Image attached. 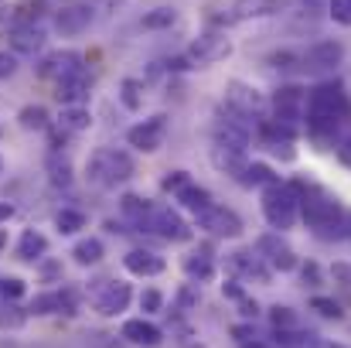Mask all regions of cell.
Listing matches in <instances>:
<instances>
[{
  "label": "cell",
  "instance_id": "d6a6232c",
  "mask_svg": "<svg viewBox=\"0 0 351 348\" xmlns=\"http://www.w3.org/2000/svg\"><path fill=\"white\" fill-rule=\"evenodd\" d=\"M178 21V10L174 7H154V10H147L143 17H140V24L147 27V31H160V27H171Z\"/></svg>",
  "mask_w": 351,
  "mask_h": 348
},
{
  "label": "cell",
  "instance_id": "9a60e30c",
  "mask_svg": "<svg viewBox=\"0 0 351 348\" xmlns=\"http://www.w3.org/2000/svg\"><path fill=\"white\" fill-rule=\"evenodd\" d=\"M256 249L263 253V259H269V266L273 270H280V273H290V270H297V253L276 235V232H266V235H259V242H256Z\"/></svg>",
  "mask_w": 351,
  "mask_h": 348
},
{
  "label": "cell",
  "instance_id": "3957f363",
  "mask_svg": "<svg viewBox=\"0 0 351 348\" xmlns=\"http://www.w3.org/2000/svg\"><path fill=\"white\" fill-rule=\"evenodd\" d=\"M263 216H266V222L273 229L280 232L290 229L297 222V216H300V192H297V185H283V181L269 185L263 192Z\"/></svg>",
  "mask_w": 351,
  "mask_h": 348
},
{
  "label": "cell",
  "instance_id": "f6af8a7d",
  "mask_svg": "<svg viewBox=\"0 0 351 348\" xmlns=\"http://www.w3.org/2000/svg\"><path fill=\"white\" fill-rule=\"evenodd\" d=\"M14 72H17V58L7 55V51H0V79H7V76H14Z\"/></svg>",
  "mask_w": 351,
  "mask_h": 348
},
{
  "label": "cell",
  "instance_id": "484cf974",
  "mask_svg": "<svg viewBox=\"0 0 351 348\" xmlns=\"http://www.w3.org/2000/svg\"><path fill=\"white\" fill-rule=\"evenodd\" d=\"M48 253V239L41 235L38 229H24L21 232V239H17V259H24V263H34V259H41Z\"/></svg>",
  "mask_w": 351,
  "mask_h": 348
},
{
  "label": "cell",
  "instance_id": "d590c367",
  "mask_svg": "<svg viewBox=\"0 0 351 348\" xmlns=\"http://www.w3.org/2000/svg\"><path fill=\"white\" fill-rule=\"evenodd\" d=\"M55 229L62 232V235H75L79 229H86V216L75 212V209H62L55 216Z\"/></svg>",
  "mask_w": 351,
  "mask_h": 348
},
{
  "label": "cell",
  "instance_id": "4dcf8cb0",
  "mask_svg": "<svg viewBox=\"0 0 351 348\" xmlns=\"http://www.w3.org/2000/svg\"><path fill=\"white\" fill-rule=\"evenodd\" d=\"M119 209H123V216L133 219V226H140V229L147 226V219H150V212H154V205H150L147 198H140V195H123Z\"/></svg>",
  "mask_w": 351,
  "mask_h": 348
},
{
  "label": "cell",
  "instance_id": "603a6c76",
  "mask_svg": "<svg viewBox=\"0 0 351 348\" xmlns=\"http://www.w3.org/2000/svg\"><path fill=\"white\" fill-rule=\"evenodd\" d=\"M273 10H276V0H232L226 24H239V21H249V17H269Z\"/></svg>",
  "mask_w": 351,
  "mask_h": 348
},
{
  "label": "cell",
  "instance_id": "ac0fdd59",
  "mask_svg": "<svg viewBox=\"0 0 351 348\" xmlns=\"http://www.w3.org/2000/svg\"><path fill=\"white\" fill-rule=\"evenodd\" d=\"M93 24V7L89 3H72L55 10V31L58 34H82Z\"/></svg>",
  "mask_w": 351,
  "mask_h": 348
},
{
  "label": "cell",
  "instance_id": "7dc6e473",
  "mask_svg": "<svg viewBox=\"0 0 351 348\" xmlns=\"http://www.w3.org/2000/svg\"><path fill=\"white\" fill-rule=\"evenodd\" d=\"M242 314H245V318H256V314H259V304H256V301H242Z\"/></svg>",
  "mask_w": 351,
  "mask_h": 348
},
{
  "label": "cell",
  "instance_id": "44dd1931",
  "mask_svg": "<svg viewBox=\"0 0 351 348\" xmlns=\"http://www.w3.org/2000/svg\"><path fill=\"white\" fill-rule=\"evenodd\" d=\"M45 27L41 24H21V27H10V45H14V51H21V55H34V51H41L45 48Z\"/></svg>",
  "mask_w": 351,
  "mask_h": 348
},
{
  "label": "cell",
  "instance_id": "c3c4849f",
  "mask_svg": "<svg viewBox=\"0 0 351 348\" xmlns=\"http://www.w3.org/2000/svg\"><path fill=\"white\" fill-rule=\"evenodd\" d=\"M335 277H338V280H348V287H351V266L338 263V266H335Z\"/></svg>",
  "mask_w": 351,
  "mask_h": 348
},
{
  "label": "cell",
  "instance_id": "7bdbcfd3",
  "mask_svg": "<svg viewBox=\"0 0 351 348\" xmlns=\"http://www.w3.org/2000/svg\"><path fill=\"white\" fill-rule=\"evenodd\" d=\"M160 308H164V294H160V290H143V294H140V311L157 314Z\"/></svg>",
  "mask_w": 351,
  "mask_h": 348
},
{
  "label": "cell",
  "instance_id": "5b68a950",
  "mask_svg": "<svg viewBox=\"0 0 351 348\" xmlns=\"http://www.w3.org/2000/svg\"><path fill=\"white\" fill-rule=\"evenodd\" d=\"M229 55H232V38L226 31H205L188 45V58L195 65H215V62H226Z\"/></svg>",
  "mask_w": 351,
  "mask_h": 348
},
{
  "label": "cell",
  "instance_id": "b9f144b4",
  "mask_svg": "<svg viewBox=\"0 0 351 348\" xmlns=\"http://www.w3.org/2000/svg\"><path fill=\"white\" fill-rule=\"evenodd\" d=\"M269 321H273L280 332H287V328L297 325V314H293L290 308H280V304H276V308H269Z\"/></svg>",
  "mask_w": 351,
  "mask_h": 348
},
{
  "label": "cell",
  "instance_id": "4fadbf2b",
  "mask_svg": "<svg viewBox=\"0 0 351 348\" xmlns=\"http://www.w3.org/2000/svg\"><path fill=\"white\" fill-rule=\"evenodd\" d=\"M143 229L157 232V235H164V239H171V242H184V239L191 235L188 222H184L174 209H167V205H154V212H150V219H147Z\"/></svg>",
  "mask_w": 351,
  "mask_h": 348
},
{
  "label": "cell",
  "instance_id": "ab89813d",
  "mask_svg": "<svg viewBox=\"0 0 351 348\" xmlns=\"http://www.w3.org/2000/svg\"><path fill=\"white\" fill-rule=\"evenodd\" d=\"M0 297L3 301H21L24 297V280L21 277H0Z\"/></svg>",
  "mask_w": 351,
  "mask_h": 348
},
{
  "label": "cell",
  "instance_id": "f907efd6",
  "mask_svg": "<svg viewBox=\"0 0 351 348\" xmlns=\"http://www.w3.org/2000/svg\"><path fill=\"white\" fill-rule=\"evenodd\" d=\"M14 216V205H7V202H0V222H7Z\"/></svg>",
  "mask_w": 351,
  "mask_h": 348
},
{
  "label": "cell",
  "instance_id": "60d3db41",
  "mask_svg": "<svg viewBox=\"0 0 351 348\" xmlns=\"http://www.w3.org/2000/svg\"><path fill=\"white\" fill-rule=\"evenodd\" d=\"M311 308H314L321 318H335V321L345 314V311H341V304H338V301H331V297H314V301H311Z\"/></svg>",
  "mask_w": 351,
  "mask_h": 348
},
{
  "label": "cell",
  "instance_id": "52a82bcc",
  "mask_svg": "<svg viewBox=\"0 0 351 348\" xmlns=\"http://www.w3.org/2000/svg\"><path fill=\"white\" fill-rule=\"evenodd\" d=\"M273 110H276V126H287L293 130V123L307 113V93L300 86H280L276 96H273Z\"/></svg>",
  "mask_w": 351,
  "mask_h": 348
},
{
  "label": "cell",
  "instance_id": "8992f818",
  "mask_svg": "<svg viewBox=\"0 0 351 348\" xmlns=\"http://www.w3.org/2000/svg\"><path fill=\"white\" fill-rule=\"evenodd\" d=\"M249 137H252V123H249V116L235 113L232 106L219 110V119H215V143H226V147H235V150H245V147H249Z\"/></svg>",
  "mask_w": 351,
  "mask_h": 348
},
{
  "label": "cell",
  "instance_id": "ee69618b",
  "mask_svg": "<svg viewBox=\"0 0 351 348\" xmlns=\"http://www.w3.org/2000/svg\"><path fill=\"white\" fill-rule=\"evenodd\" d=\"M188 181H191V178H188V171H171V174L160 181V188H164V192H171V195H178Z\"/></svg>",
  "mask_w": 351,
  "mask_h": 348
},
{
  "label": "cell",
  "instance_id": "7402d4cb",
  "mask_svg": "<svg viewBox=\"0 0 351 348\" xmlns=\"http://www.w3.org/2000/svg\"><path fill=\"white\" fill-rule=\"evenodd\" d=\"M45 14H48V3H45V0H17V3L3 14V21H7L10 27H21V24H41Z\"/></svg>",
  "mask_w": 351,
  "mask_h": 348
},
{
  "label": "cell",
  "instance_id": "5bb4252c",
  "mask_svg": "<svg viewBox=\"0 0 351 348\" xmlns=\"http://www.w3.org/2000/svg\"><path fill=\"white\" fill-rule=\"evenodd\" d=\"M341 58H345V48L338 41H317V45H311L300 55V69H307V72H331Z\"/></svg>",
  "mask_w": 351,
  "mask_h": 348
},
{
  "label": "cell",
  "instance_id": "30bf717a",
  "mask_svg": "<svg viewBox=\"0 0 351 348\" xmlns=\"http://www.w3.org/2000/svg\"><path fill=\"white\" fill-rule=\"evenodd\" d=\"M164 119H167V116H150V119L130 126V130H126V143L136 147V150H143V154L160 150V147H164V133H167V123H164Z\"/></svg>",
  "mask_w": 351,
  "mask_h": 348
},
{
  "label": "cell",
  "instance_id": "f1b7e54d",
  "mask_svg": "<svg viewBox=\"0 0 351 348\" xmlns=\"http://www.w3.org/2000/svg\"><path fill=\"white\" fill-rule=\"evenodd\" d=\"M184 273H188L191 280H198V283H208V280L215 277V263H212L208 249H198V253H191V256L184 259Z\"/></svg>",
  "mask_w": 351,
  "mask_h": 348
},
{
  "label": "cell",
  "instance_id": "277c9868",
  "mask_svg": "<svg viewBox=\"0 0 351 348\" xmlns=\"http://www.w3.org/2000/svg\"><path fill=\"white\" fill-rule=\"evenodd\" d=\"M297 192H300V212H304V222H307L311 229H317L321 235H331V229H335L338 219H341V205H338V198L328 195V192H321V188H307V192H304V185H297Z\"/></svg>",
  "mask_w": 351,
  "mask_h": 348
},
{
  "label": "cell",
  "instance_id": "7a4b0ae2",
  "mask_svg": "<svg viewBox=\"0 0 351 348\" xmlns=\"http://www.w3.org/2000/svg\"><path fill=\"white\" fill-rule=\"evenodd\" d=\"M136 174V164L126 150H117V147H99L89 164H86V178L93 188H117L123 181H130Z\"/></svg>",
  "mask_w": 351,
  "mask_h": 348
},
{
  "label": "cell",
  "instance_id": "f35d334b",
  "mask_svg": "<svg viewBox=\"0 0 351 348\" xmlns=\"http://www.w3.org/2000/svg\"><path fill=\"white\" fill-rule=\"evenodd\" d=\"M328 17L341 27H351V0H328Z\"/></svg>",
  "mask_w": 351,
  "mask_h": 348
},
{
  "label": "cell",
  "instance_id": "f5cc1de1",
  "mask_svg": "<svg viewBox=\"0 0 351 348\" xmlns=\"http://www.w3.org/2000/svg\"><path fill=\"white\" fill-rule=\"evenodd\" d=\"M314 348H345V345H335V342H314Z\"/></svg>",
  "mask_w": 351,
  "mask_h": 348
},
{
  "label": "cell",
  "instance_id": "74e56055",
  "mask_svg": "<svg viewBox=\"0 0 351 348\" xmlns=\"http://www.w3.org/2000/svg\"><path fill=\"white\" fill-rule=\"evenodd\" d=\"M17 123L24 130H48V110L45 106H24L17 113Z\"/></svg>",
  "mask_w": 351,
  "mask_h": 348
},
{
  "label": "cell",
  "instance_id": "d4e9b609",
  "mask_svg": "<svg viewBox=\"0 0 351 348\" xmlns=\"http://www.w3.org/2000/svg\"><path fill=\"white\" fill-rule=\"evenodd\" d=\"M212 164L219 167V171H226V174H242V167L249 164L245 161V150H235V147H226V143H215L212 147Z\"/></svg>",
  "mask_w": 351,
  "mask_h": 348
},
{
  "label": "cell",
  "instance_id": "8fae6325",
  "mask_svg": "<svg viewBox=\"0 0 351 348\" xmlns=\"http://www.w3.org/2000/svg\"><path fill=\"white\" fill-rule=\"evenodd\" d=\"M226 106H232L235 113L256 119V116H263V110H266V96H263L256 86H245V82L232 79V82L226 86Z\"/></svg>",
  "mask_w": 351,
  "mask_h": 348
},
{
  "label": "cell",
  "instance_id": "e0dca14e",
  "mask_svg": "<svg viewBox=\"0 0 351 348\" xmlns=\"http://www.w3.org/2000/svg\"><path fill=\"white\" fill-rule=\"evenodd\" d=\"M86 65H82V55L79 51H51V55H45V62L38 65V72L45 76V79H65V76H72V72H82Z\"/></svg>",
  "mask_w": 351,
  "mask_h": 348
},
{
  "label": "cell",
  "instance_id": "681fc988",
  "mask_svg": "<svg viewBox=\"0 0 351 348\" xmlns=\"http://www.w3.org/2000/svg\"><path fill=\"white\" fill-rule=\"evenodd\" d=\"M232 335L239 338V342H252L256 335H252V328H232Z\"/></svg>",
  "mask_w": 351,
  "mask_h": 348
},
{
  "label": "cell",
  "instance_id": "ba28073f",
  "mask_svg": "<svg viewBox=\"0 0 351 348\" xmlns=\"http://www.w3.org/2000/svg\"><path fill=\"white\" fill-rule=\"evenodd\" d=\"M130 283L123 280H99L96 290H93V308L103 314V318H117L119 311H126L130 304Z\"/></svg>",
  "mask_w": 351,
  "mask_h": 348
},
{
  "label": "cell",
  "instance_id": "83f0119b",
  "mask_svg": "<svg viewBox=\"0 0 351 348\" xmlns=\"http://www.w3.org/2000/svg\"><path fill=\"white\" fill-rule=\"evenodd\" d=\"M93 126V113L86 106H62L58 113V130L62 133H82Z\"/></svg>",
  "mask_w": 351,
  "mask_h": 348
},
{
  "label": "cell",
  "instance_id": "7c38bea8",
  "mask_svg": "<svg viewBox=\"0 0 351 348\" xmlns=\"http://www.w3.org/2000/svg\"><path fill=\"white\" fill-rule=\"evenodd\" d=\"M31 314H75L79 311V294L72 290V287H58V290H45V294H38L34 301H31V308H27Z\"/></svg>",
  "mask_w": 351,
  "mask_h": 348
},
{
  "label": "cell",
  "instance_id": "11a10c76",
  "mask_svg": "<svg viewBox=\"0 0 351 348\" xmlns=\"http://www.w3.org/2000/svg\"><path fill=\"white\" fill-rule=\"evenodd\" d=\"M0 171H3V157H0Z\"/></svg>",
  "mask_w": 351,
  "mask_h": 348
},
{
  "label": "cell",
  "instance_id": "6da1fadb",
  "mask_svg": "<svg viewBox=\"0 0 351 348\" xmlns=\"http://www.w3.org/2000/svg\"><path fill=\"white\" fill-rule=\"evenodd\" d=\"M351 113L348 93L345 86L335 79V82H321L307 93V126L314 137H324V133H335Z\"/></svg>",
  "mask_w": 351,
  "mask_h": 348
},
{
  "label": "cell",
  "instance_id": "836d02e7",
  "mask_svg": "<svg viewBox=\"0 0 351 348\" xmlns=\"http://www.w3.org/2000/svg\"><path fill=\"white\" fill-rule=\"evenodd\" d=\"M119 103H123L130 113H136V110L143 106V86H140L136 79H123V82H119Z\"/></svg>",
  "mask_w": 351,
  "mask_h": 348
},
{
  "label": "cell",
  "instance_id": "bcb514c9",
  "mask_svg": "<svg viewBox=\"0 0 351 348\" xmlns=\"http://www.w3.org/2000/svg\"><path fill=\"white\" fill-rule=\"evenodd\" d=\"M304 280H311V287L321 283V270H317V263H307V266H304Z\"/></svg>",
  "mask_w": 351,
  "mask_h": 348
},
{
  "label": "cell",
  "instance_id": "db71d44e",
  "mask_svg": "<svg viewBox=\"0 0 351 348\" xmlns=\"http://www.w3.org/2000/svg\"><path fill=\"white\" fill-rule=\"evenodd\" d=\"M3 246H7V232L0 229V253H3Z\"/></svg>",
  "mask_w": 351,
  "mask_h": 348
},
{
  "label": "cell",
  "instance_id": "4316f807",
  "mask_svg": "<svg viewBox=\"0 0 351 348\" xmlns=\"http://www.w3.org/2000/svg\"><path fill=\"white\" fill-rule=\"evenodd\" d=\"M174 198H178V205H181V209H188V212H195V216H198V212H205V209L212 205V195H208L202 185H195V181H188Z\"/></svg>",
  "mask_w": 351,
  "mask_h": 348
},
{
  "label": "cell",
  "instance_id": "816d5d0a",
  "mask_svg": "<svg viewBox=\"0 0 351 348\" xmlns=\"http://www.w3.org/2000/svg\"><path fill=\"white\" fill-rule=\"evenodd\" d=\"M239 348H273V345H266V342H242Z\"/></svg>",
  "mask_w": 351,
  "mask_h": 348
},
{
  "label": "cell",
  "instance_id": "2e32d148",
  "mask_svg": "<svg viewBox=\"0 0 351 348\" xmlns=\"http://www.w3.org/2000/svg\"><path fill=\"white\" fill-rule=\"evenodd\" d=\"M89 89H93V76L82 69V72H72V76H65V79H58L55 82V96H58V103H65V106H82L86 100H89Z\"/></svg>",
  "mask_w": 351,
  "mask_h": 348
},
{
  "label": "cell",
  "instance_id": "d6986e66",
  "mask_svg": "<svg viewBox=\"0 0 351 348\" xmlns=\"http://www.w3.org/2000/svg\"><path fill=\"white\" fill-rule=\"evenodd\" d=\"M123 266H126L133 277H157V273L167 270L164 256H157V253H150V249H130V253L123 256Z\"/></svg>",
  "mask_w": 351,
  "mask_h": 348
},
{
  "label": "cell",
  "instance_id": "9c48e42d",
  "mask_svg": "<svg viewBox=\"0 0 351 348\" xmlns=\"http://www.w3.org/2000/svg\"><path fill=\"white\" fill-rule=\"evenodd\" d=\"M198 219V226L208 232V235H219V239H235V235H242V219L235 216L232 209H226V205H208L205 212H198L195 216Z\"/></svg>",
  "mask_w": 351,
  "mask_h": 348
},
{
  "label": "cell",
  "instance_id": "8d00e7d4",
  "mask_svg": "<svg viewBox=\"0 0 351 348\" xmlns=\"http://www.w3.org/2000/svg\"><path fill=\"white\" fill-rule=\"evenodd\" d=\"M24 325H27V311L14 308L10 301L0 304V332H17V328H24Z\"/></svg>",
  "mask_w": 351,
  "mask_h": 348
},
{
  "label": "cell",
  "instance_id": "f546056e",
  "mask_svg": "<svg viewBox=\"0 0 351 348\" xmlns=\"http://www.w3.org/2000/svg\"><path fill=\"white\" fill-rule=\"evenodd\" d=\"M103 242L96 239V235H89V239H79L75 246H72V259L79 263V266H96L99 259H103Z\"/></svg>",
  "mask_w": 351,
  "mask_h": 348
},
{
  "label": "cell",
  "instance_id": "cb8c5ba5",
  "mask_svg": "<svg viewBox=\"0 0 351 348\" xmlns=\"http://www.w3.org/2000/svg\"><path fill=\"white\" fill-rule=\"evenodd\" d=\"M229 266H232L239 277H245V280L269 283V270L259 263V256H249V253H232V256H229Z\"/></svg>",
  "mask_w": 351,
  "mask_h": 348
},
{
  "label": "cell",
  "instance_id": "e575fe53",
  "mask_svg": "<svg viewBox=\"0 0 351 348\" xmlns=\"http://www.w3.org/2000/svg\"><path fill=\"white\" fill-rule=\"evenodd\" d=\"M48 171H51L48 178H51L55 188H69V185H72V164H69L65 157L51 154V157H48Z\"/></svg>",
  "mask_w": 351,
  "mask_h": 348
},
{
  "label": "cell",
  "instance_id": "1f68e13d",
  "mask_svg": "<svg viewBox=\"0 0 351 348\" xmlns=\"http://www.w3.org/2000/svg\"><path fill=\"white\" fill-rule=\"evenodd\" d=\"M239 181H242V185H249V188H252V185H266V188H269V185H276L280 178L273 174V167H269V164H259V161H256V164H245V167H242Z\"/></svg>",
  "mask_w": 351,
  "mask_h": 348
},
{
  "label": "cell",
  "instance_id": "ffe728a7",
  "mask_svg": "<svg viewBox=\"0 0 351 348\" xmlns=\"http://www.w3.org/2000/svg\"><path fill=\"white\" fill-rule=\"evenodd\" d=\"M130 345H143V348H157L164 342V335H160V328L157 325H150V321H143V318H130L126 325H123V332H119Z\"/></svg>",
  "mask_w": 351,
  "mask_h": 348
}]
</instances>
